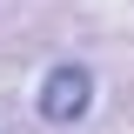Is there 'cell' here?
Returning a JSON list of instances; mask_svg holds the SVG:
<instances>
[{"instance_id":"obj_1","label":"cell","mask_w":134,"mask_h":134,"mask_svg":"<svg viewBox=\"0 0 134 134\" xmlns=\"http://www.w3.org/2000/svg\"><path fill=\"white\" fill-rule=\"evenodd\" d=\"M87 107H94V67H81V60H54L47 74H40V121L74 127Z\"/></svg>"}]
</instances>
